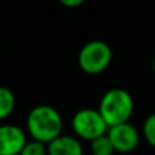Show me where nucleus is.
Segmentation results:
<instances>
[{"mask_svg": "<svg viewBox=\"0 0 155 155\" xmlns=\"http://www.w3.org/2000/svg\"><path fill=\"white\" fill-rule=\"evenodd\" d=\"M26 131L33 140L48 144L61 135L63 117L56 107L51 105H38L27 114Z\"/></svg>", "mask_w": 155, "mask_h": 155, "instance_id": "1", "label": "nucleus"}, {"mask_svg": "<svg viewBox=\"0 0 155 155\" xmlns=\"http://www.w3.org/2000/svg\"><path fill=\"white\" fill-rule=\"evenodd\" d=\"M98 110L107 127H113L129 121L134 114L135 102L125 88L113 87L102 95Z\"/></svg>", "mask_w": 155, "mask_h": 155, "instance_id": "2", "label": "nucleus"}, {"mask_svg": "<svg viewBox=\"0 0 155 155\" xmlns=\"http://www.w3.org/2000/svg\"><path fill=\"white\" fill-rule=\"evenodd\" d=\"M113 51L105 41L93 40L86 42L78 53V65L87 75H98L109 68Z\"/></svg>", "mask_w": 155, "mask_h": 155, "instance_id": "3", "label": "nucleus"}, {"mask_svg": "<svg viewBox=\"0 0 155 155\" xmlns=\"http://www.w3.org/2000/svg\"><path fill=\"white\" fill-rule=\"evenodd\" d=\"M71 127H72L74 135L78 139L86 140V142H91L102 136L109 129L99 110L91 109V107H83L78 110L72 116Z\"/></svg>", "mask_w": 155, "mask_h": 155, "instance_id": "4", "label": "nucleus"}, {"mask_svg": "<svg viewBox=\"0 0 155 155\" xmlns=\"http://www.w3.org/2000/svg\"><path fill=\"white\" fill-rule=\"evenodd\" d=\"M107 136H109L116 153H121V154H128L135 151L139 147L140 143L139 131L129 121L109 127Z\"/></svg>", "mask_w": 155, "mask_h": 155, "instance_id": "5", "label": "nucleus"}, {"mask_svg": "<svg viewBox=\"0 0 155 155\" xmlns=\"http://www.w3.org/2000/svg\"><path fill=\"white\" fill-rule=\"evenodd\" d=\"M27 143L26 132L14 124L0 125V155H19Z\"/></svg>", "mask_w": 155, "mask_h": 155, "instance_id": "6", "label": "nucleus"}, {"mask_svg": "<svg viewBox=\"0 0 155 155\" xmlns=\"http://www.w3.org/2000/svg\"><path fill=\"white\" fill-rule=\"evenodd\" d=\"M46 148L48 155H83V146L75 135H59L46 144Z\"/></svg>", "mask_w": 155, "mask_h": 155, "instance_id": "7", "label": "nucleus"}, {"mask_svg": "<svg viewBox=\"0 0 155 155\" xmlns=\"http://www.w3.org/2000/svg\"><path fill=\"white\" fill-rule=\"evenodd\" d=\"M16 105L14 93L5 86H0V121L5 120L12 114Z\"/></svg>", "mask_w": 155, "mask_h": 155, "instance_id": "8", "label": "nucleus"}, {"mask_svg": "<svg viewBox=\"0 0 155 155\" xmlns=\"http://www.w3.org/2000/svg\"><path fill=\"white\" fill-rule=\"evenodd\" d=\"M90 153L91 155H113L116 153L112 142H110L107 132L102 136L90 142Z\"/></svg>", "mask_w": 155, "mask_h": 155, "instance_id": "9", "label": "nucleus"}, {"mask_svg": "<svg viewBox=\"0 0 155 155\" xmlns=\"http://www.w3.org/2000/svg\"><path fill=\"white\" fill-rule=\"evenodd\" d=\"M143 136H144L146 142L155 148V113L150 114L143 123Z\"/></svg>", "mask_w": 155, "mask_h": 155, "instance_id": "10", "label": "nucleus"}, {"mask_svg": "<svg viewBox=\"0 0 155 155\" xmlns=\"http://www.w3.org/2000/svg\"><path fill=\"white\" fill-rule=\"evenodd\" d=\"M19 155H48V148H46V144L31 139L27 140Z\"/></svg>", "mask_w": 155, "mask_h": 155, "instance_id": "11", "label": "nucleus"}, {"mask_svg": "<svg viewBox=\"0 0 155 155\" xmlns=\"http://www.w3.org/2000/svg\"><path fill=\"white\" fill-rule=\"evenodd\" d=\"M57 2L67 8H76L79 5H82L86 0H57Z\"/></svg>", "mask_w": 155, "mask_h": 155, "instance_id": "12", "label": "nucleus"}, {"mask_svg": "<svg viewBox=\"0 0 155 155\" xmlns=\"http://www.w3.org/2000/svg\"><path fill=\"white\" fill-rule=\"evenodd\" d=\"M153 70H154V72H155V57H154V60H153Z\"/></svg>", "mask_w": 155, "mask_h": 155, "instance_id": "13", "label": "nucleus"}]
</instances>
